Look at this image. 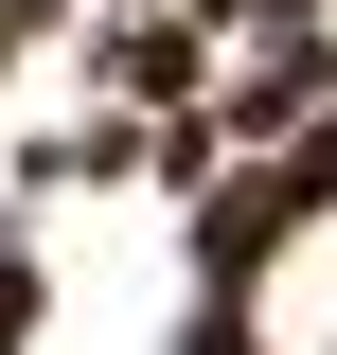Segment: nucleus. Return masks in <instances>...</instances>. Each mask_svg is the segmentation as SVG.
<instances>
[{"instance_id": "nucleus-1", "label": "nucleus", "mask_w": 337, "mask_h": 355, "mask_svg": "<svg viewBox=\"0 0 337 355\" xmlns=\"http://www.w3.org/2000/svg\"><path fill=\"white\" fill-rule=\"evenodd\" d=\"M213 355H337V160L302 196H266V231H231Z\"/></svg>"}]
</instances>
